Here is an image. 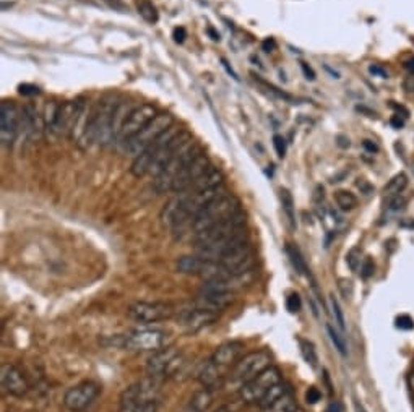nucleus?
I'll return each instance as SVG.
<instances>
[{"mask_svg":"<svg viewBox=\"0 0 414 412\" xmlns=\"http://www.w3.org/2000/svg\"><path fill=\"white\" fill-rule=\"evenodd\" d=\"M408 383H410V388L414 391V372H411L410 377H408Z\"/></svg>","mask_w":414,"mask_h":412,"instance_id":"obj_54","label":"nucleus"},{"mask_svg":"<svg viewBox=\"0 0 414 412\" xmlns=\"http://www.w3.org/2000/svg\"><path fill=\"white\" fill-rule=\"evenodd\" d=\"M396 326L401 328V330H411V328L414 326V321L408 315H401L396 319Z\"/></svg>","mask_w":414,"mask_h":412,"instance_id":"obj_40","label":"nucleus"},{"mask_svg":"<svg viewBox=\"0 0 414 412\" xmlns=\"http://www.w3.org/2000/svg\"><path fill=\"white\" fill-rule=\"evenodd\" d=\"M180 320H182V325L189 328V330L198 331V330H202V328H205L217 321L218 314H213V311L195 307L193 310H187L185 314L180 316Z\"/></svg>","mask_w":414,"mask_h":412,"instance_id":"obj_21","label":"nucleus"},{"mask_svg":"<svg viewBox=\"0 0 414 412\" xmlns=\"http://www.w3.org/2000/svg\"><path fill=\"white\" fill-rule=\"evenodd\" d=\"M156 115H158L156 109H154L151 104L137 105V108L132 109L130 114L127 115V119L124 120L122 127H120V132L117 138H115V142L124 148L125 144L129 143L132 138H134L137 133L143 129V127H145L146 124H150Z\"/></svg>","mask_w":414,"mask_h":412,"instance_id":"obj_11","label":"nucleus"},{"mask_svg":"<svg viewBox=\"0 0 414 412\" xmlns=\"http://www.w3.org/2000/svg\"><path fill=\"white\" fill-rule=\"evenodd\" d=\"M203 153L202 148L193 142V138H189L182 147L174 153L173 158L169 159V163L164 166V169L159 172V174L154 177L153 181V188L154 192L158 193H166L173 190L174 181L178 179V176L185 168L187 164L190 163L193 158H197L198 154Z\"/></svg>","mask_w":414,"mask_h":412,"instance_id":"obj_6","label":"nucleus"},{"mask_svg":"<svg viewBox=\"0 0 414 412\" xmlns=\"http://www.w3.org/2000/svg\"><path fill=\"white\" fill-rule=\"evenodd\" d=\"M161 394V378L150 377L137 382L120 396L119 412H156Z\"/></svg>","mask_w":414,"mask_h":412,"instance_id":"obj_4","label":"nucleus"},{"mask_svg":"<svg viewBox=\"0 0 414 412\" xmlns=\"http://www.w3.org/2000/svg\"><path fill=\"white\" fill-rule=\"evenodd\" d=\"M405 205H406V200L401 197V195H396V197H393L390 200V210L391 211H400V210H403L405 208Z\"/></svg>","mask_w":414,"mask_h":412,"instance_id":"obj_39","label":"nucleus"},{"mask_svg":"<svg viewBox=\"0 0 414 412\" xmlns=\"http://www.w3.org/2000/svg\"><path fill=\"white\" fill-rule=\"evenodd\" d=\"M301 297L299 294H291V296L288 297V300H286V307H288V310L291 311V314H296V311L301 310Z\"/></svg>","mask_w":414,"mask_h":412,"instance_id":"obj_35","label":"nucleus"},{"mask_svg":"<svg viewBox=\"0 0 414 412\" xmlns=\"http://www.w3.org/2000/svg\"><path fill=\"white\" fill-rule=\"evenodd\" d=\"M212 403H213L212 388H203L187 401V404L182 408L180 412H207Z\"/></svg>","mask_w":414,"mask_h":412,"instance_id":"obj_22","label":"nucleus"},{"mask_svg":"<svg viewBox=\"0 0 414 412\" xmlns=\"http://www.w3.org/2000/svg\"><path fill=\"white\" fill-rule=\"evenodd\" d=\"M273 147H275V151L276 154L280 156V158H284L286 154V140L281 135H275L273 137Z\"/></svg>","mask_w":414,"mask_h":412,"instance_id":"obj_36","label":"nucleus"},{"mask_svg":"<svg viewBox=\"0 0 414 412\" xmlns=\"http://www.w3.org/2000/svg\"><path fill=\"white\" fill-rule=\"evenodd\" d=\"M209 168H212V164H209V159L207 158V154L200 153L197 158H193L184 169H182V172L178 176V179L174 181L173 192L178 193V192L185 190V188H189L192 183H195L198 179H200V177L205 174Z\"/></svg>","mask_w":414,"mask_h":412,"instance_id":"obj_17","label":"nucleus"},{"mask_svg":"<svg viewBox=\"0 0 414 412\" xmlns=\"http://www.w3.org/2000/svg\"><path fill=\"white\" fill-rule=\"evenodd\" d=\"M173 125H174L173 115L158 114L150 124H146L145 127H143V129L125 144V147L122 148L124 153L132 156V158H137L138 154L145 151V149L150 147L154 140H158V138L161 137L166 130H169Z\"/></svg>","mask_w":414,"mask_h":412,"instance_id":"obj_7","label":"nucleus"},{"mask_svg":"<svg viewBox=\"0 0 414 412\" xmlns=\"http://www.w3.org/2000/svg\"><path fill=\"white\" fill-rule=\"evenodd\" d=\"M21 110L10 99H4L0 104V138L2 144H12L20 132Z\"/></svg>","mask_w":414,"mask_h":412,"instance_id":"obj_15","label":"nucleus"},{"mask_svg":"<svg viewBox=\"0 0 414 412\" xmlns=\"http://www.w3.org/2000/svg\"><path fill=\"white\" fill-rule=\"evenodd\" d=\"M221 62H223V65H224V69H226V70H228V74H229L231 76H233V78H234V80H239V76H237V74H236V71H234L233 69H231V67H229V64H228V62H226V60H224V59H221Z\"/></svg>","mask_w":414,"mask_h":412,"instance_id":"obj_49","label":"nucleus"},{"mask_svg":"<svg viewBox=\"0 0 414 412\" xmlns=\"http://www.w3.org/2000/svg\"><path fill=\"white\" fill-rule=\"evenodd\" d=\"M335 202L338 205L340 210L343 211H351L355 210L357 206V198L355 193L347 192V190H338L335 193Z\"/></svg>","mask_w":414,"mask_h":412,"instance_id":"obj_29","label":"nucleus"},{"mask_svg":"<svg viewBox=\"0 0 414 412\" xmlns=\"http://www.w3.org/2000/svg\"><path fill=\"white\" fill-rule=\"evenodd\" d=\"M207 33H208L209 36H212L213 41H219V35H218V33H214V31H213V28H208Z\"/></svg>","mask_w":414,"mask_h":412,"instance_id":"obj_52","label":"nucleus"},{"mask_svg":"<svg viewBox=\"0 0 414 412\" xmlns=\"http://www.w3.org/2000/svg\"><path fill=\"white\" fill-rule=\"evenodd\" d=\"M280 200L281 206H283L284 214L288 216V221L291 222L292 227H296V213H294V200H292V195L286 188H281L280 190Z\"/></svg>","mask_w":414,"mask_h":412,"instance_id":"obj_28","label":"nucleus"},{"mask_svg":"<svg viewBox=\"0 0 414 412\" xmlns=\"http://www.w3.org/2000/svg\"><path fill=\"white\" fill-rule=\"evenodd\" d=\"M239 211H242L239 200H237L234 195L224 192L218 195L214 200H212V202L198 213L197 218L192 222V227L197 234H200L209 229V227L219 224V222L233 218V216L239 213Z\"/></svg>","mask_w":414,"mask_h":412,"instance_id":"obj_5","label":"nucleus"},{"mask_svg":"<svg viewBox=\"0 0 414 412\" xmlns=\"http://www.w3.org/2000/svg\"><path fill=\"white\" fill-rule=\"evenodd\" d=\"M374 271H375V265H374L372 258H369V257L364 258L362 265H361V275L364 277H369V276L374 275Z\"/></svg>","mask_w":414,"mask_h":412,"instance_id":"obj_37","label":"nucleus"},{"mask_svg":"<svg viewBox=\"0 0 414 412\" xmlns=\"http://www.w3.org/2000/svg\"><path fill=\"white\" fill-rule=\"evenodd\" d=\"M166 339H168V333L163 330H135L115 339L114 344L130 350H158L163 348Z\"/></svg>","mask_w":414,"mask_h":412,"instance_id":"obj_12","label":"nucleus"},{"mask_svg":"<svg viewBox=\"0 0 414 412\" xmlns=\"http://www.w3.org/2000/svg\"><path fill=\"white\" fill-rule=\"evenodd\" d=\"M281 382V372L276 367L270 365L267 370H263L260 375H257L253 380L246 383L244 387L239 388V398L246 404H258L267 391L276 383Z\"/></svg>","mask_w":414,"mask_h":412,"instance_id":"obj_9","label":"nucleus"},{"mask_svg":"<svg viewBox=\"0 0 414 412\" xmlns=\"http://www.w3.org/2000/svg\"><path fill=\"white\" fill-rule=\"evenodd\" d=\"M286 253H288V257L291 260L292 266H294V270L299 273V275H306L309 276V268L306 265V260H304L301 250L296 247V245L288 244L286 245Z\"/></svg>","mask_w":414,"mask_h":412,"instance_id":"obj_26","label":"nucleus"},{"mask_svg":"<svg viewBox=\"0 0 414 412\" xmlns=\"http://www.w3.org/2000/svg\"><path fill=\"white\" fill-rule=\"evenodd\" d=\"M174 311L173 305L166 302H137L130 305L127 314L132 320L148 325V323L169 320L174 315Z\"/></svg>","mask_w":414,"mask_h":412,"instance_id":"obj_14","label":"nucleus"},{"mask_svg":"<svg viewBox=\"0 0 414 412\" xmlns=\"http://www.w3.org/2000/svg\"><path fill=\"white\" fill-rule=\"evenodd\" d=\"M346 261H347V265H350V268L352 271H357L359 268H361L362 263H361V253H359V250L357 248L351 250V252L347 253Z\"/></svg>","mask_w":414,"mask_h":412,"instance_id":"obj_34","label":"nucleus"},{"mask_svg":"<svg viewBox=\"0 0 414 412\" xmlns=\"http://www.w3.org/2000/svg\"><path fill=\"white\" fill-rule=\"evenodd\" d=\"M190 133L180 130L173 125L169 130H166L158 140H154L145 151L140 153L132 163V174L135 177H143L151 174L156 177L164 169V166L169 163L174 153L189 140Z\"/></svg>","mask_w":414,"mask_h":412,"instance_id":"obj_1","label":"nucleus"},{"mask_svg":"<svg viewBox=\"0 0 414 412\" xmlns=\"http://www.w3.org/2000/svg\"><path fill=\"white\" fill-rule=\"evenodd\" d=\"M338 144L340 147H343V148H346V147H350V140H346V138H343V137H338Z\"/></svg>","mask_w":414,"mask_h":412,"instance_id":"obj_53","label":"nucleus"},{"mask_svg":"<svg viewBox=\"0 0 414 412\" xmlns=\"http://www.w3.org/2000/svg\"><path fill=\"white\" fill-rule=\"evenodd\" d=\"M408 187V176L405 172H400V174H396L393 179H391L389 183L385 185V195H389L390 198L396 197V195H401L403 190Z\"/></svg>","mask_w":414,"mask_h":412,"instance_id":"obj_27","label":"nucleus"},{"mask_svg":"<svg viewBox=\"0 0 414 412\" xmlns=\"http://www.w3.org/2000/svg\"><path fill=\"white\" fill-rule=\"evenodd\" d=\"M301 67H302V70H304V75H306V78L307 80H316V74H314V70L311 69V67H309L307 64H301Z\"/></svg>","mask_w":414,"mask_h":412,"instance_id":"obj_47","label":"nucleus"},{"mask_svg":"<svg viewBox=\"0 0 414 412\" xmlns=\"http://www.w3.org/2000/svg\"><path fill=\"white\" fill-rule=\"evenodd\" d=\"M75 101H65L59 104L57 113H55V120L51 132L55 137H70L71 129H74L75 120Z\"/></svg>","mask_w":414,"mask_h":412,"instance_id":"obj_20","label":"nucleus"},{"mask_svg":"<svg viewBox=\"0 0 414 412\" xmlns=\"http://www.w3.org/2000/svg\"><path fill=\"white\" fill-rule=\"evenodd\" d=\"M120 101L115 94H108L99 99L90 110V119H88L86 130L83 133L80 144L88 147L91 143L108 144L114 142L113 137V117L115 108Z\"/></svg>","mask_w":414,"mask_h":412,"instance_id":"obj_2","label":"nucleus"},{"mask_svg":"<svg viewBox=\"0 0 414 412\" xmlns=\"http://www.w3.org/2000/svg\"><path fill=\"white\" fill-rule=\"evenodd\" d=\"M369 71H371L372 75L380 76V78L389 76V74H386V70L384 69V67H380V65H371V67H369Z\"/></svg>","mask_w":414,"mask_h":412,"instance_id":"obj_44","label":"nucleus"},{"mask_svg":"<svg viewBox=\"0 0 414 412\" xmlns=\"http://www.w3.org/2000/svg\"><path fill=\"white\" fill-rule=\"evenodd\" d=\"M233 302H234V292L200 291V296H198L195 300V307L213 311V314H218V311L224 310Z\"/></svg>","mask_w":414,"mask_h":412,"instance_id":"obj_19","label":"nucleus"},{"mask_svg":"<svg viewBox=\"0 0 414 412\" xmlns=\"http://www.w3.org/2000/svg\"><path fill=\"white\" fill-rule=\"evenodd\" d=\"M289 391H292L291 389V387L289 385H286V383H283V382H280V383H276L275 387H272L268 389L267 391V394H265V396L258 401V408H260L262 411L263 409H267V408H270V406H272L273 403H276V401H278L280 398H283L284 394H288Z\"/></svg>","mask_w":414,"mask_h":412,"instance_id":"obj_23","label":"nucleus"},{"mask_svg":"<svg viewBox=\"0 0 414 412\" xmlns=\"http://www.w3.org/2000/svg\"><path fill=\"white\" fill-rule=\"evenodd\" d=\"M296 412H304V411H302V409H297V411H296Z\"/></svg>","mask_w":414,"mask_h":412,"instance_id":"obj_56","label":"nucleus"},{"mask_svg":"<svg viewBox=\"0 0 414 412\" xmlns=\"http://www.w3.org/2000/svg\"><path fill=\"white\" fill-rule=\"evenodd\" d=\"M57 108H59V104H55V103H49L46 105V113H44L42 119H44V125H46L47 130L52 129L54 120H55V113H57Z\"/></svg>","mask_w":414,"mask_h":412,"instance_id":"obj_32","label":"nucleus"},{"mask_svg":"<svg viewBox=\"0 0 414 412\" xmlns=\"http://www.w3.org/2000/svg\"><path fill=\"white\" fill-rule=\"evenodd\" d=\"M0 380H2V388L5 393L12 394V396H25L28 391V382L21 374L18 367L12 364H4L2 370H0Z\"/></svg>","mask_w":414,"mask_h":412,"instance_id":"obj_18","label":"nucleus"},{"mask_svg":"<svg viewBox=\"0 0 414 412\" xmlns=\"http://www.w3.org/2000/svg\"><path fill=\"white\" fill-rule=\"evenodd\" d=\"M330 305H331V314H333V316H335V323L341 328V330H345V316H343V311H341L340 304L336 302L335 297L330 299Z\"/></svg>","mask_w":414,"mask_h":412,"instance_id":"obj_33","label":"nucleus"},{"mask_svg":"<svg viewBox=\"0 0 414 412\" xmlns=\"http://www.w3.org/2000/svg\"><path fill=\"white\" fill-rule=\"evenodd\" d=\"M297 409V399L294 396V393L289 391L288 394H284L283 398H280L276 403H273L270 408L263 409V412H296Z\"/></svg>","mask_w":414,"mask_h":412,"instance_id":"obj_24","label":"nucleus"},{"mask_svg":"<svg viewBox=\"0 0 414 412\" xmlns=\"http://www.w3.org/2000/svg\"><path fill=\"white\" fill-rule=\"evenodd\" d=\"M173 38H174V41H176V42H178V44H182V42L185 41V38H187V30H185L184 26L174 28Z\"/></svg>","mask_w":414,"mask_h":412,"instance_id":"obj_43","label":"nucleus"},{"mask_svg":"<svg viewBox=\"0 0 414 412\" xmlns=\"http://www.w3.org/2000/svg\"><path fill=\"white\" fill-rule=\"evenodd\" d=\"M270 365H272V357L265 350H257V353L244 355V357L237 360L233 372H231V385L242 388L246 383L260 375L263 370H267Z\"/></svg>","mask_w":414,"mask_h":412,"instance_id":"obj_8","label":"nucleus"},{"mask_svg":"<svg viewBox=\"0 0 414 412\" xmlns=\"http://www.w3.org/2000/svg\"><path fill=\"white\" fill-rule=\"evenodd\" d=\"M18 93L23 94V96H35V94H40V88L30 85V83H23V85L18 86Z\"/></svg>","mask_w":414,"mask_h":412,"instance_id":"obj_38","label":"nucleus"},{"mask_svg":"<svg viewBox=\"0 0 414 412\" xmlns=\"http://www.w3.org/2000/svg\"><path fill=\"white\" fill-rule=\"evenodd\" d=\"M327 330H328V335H330V339H331V343L335 344V348L340 350V354H346V343H345V339H343V336L340 335L338 331H335L333 328H331L330 325L327 326Z\"/></svg>","mask_w":414,"mask_h":412,"instance_id":"obj_31","label":"nucleus"},{"mask_svg":"<svg viewBox=\"0 0 414 412\" xmlns=\"http://www.w3.org/2000/svg\"><path fill=\"white\" fill-rule=\"evenodd\" d=\"M99 387L93 382H83L70 388L64 396V406L71 412L85 411L98 398Z\"/></svg>","mask_w":414,"mask_h":412,"instance_id":"obj_16","label":"nucleus"},{"mask_svg":"<svg viewBox=\"0 0 414 412\" xmlns=\"http://www.w3.org/2000/svg\"><path fill=\"white\" fill-rule=\"evenodd\" d=\"M262 47H263V51H265V52H272V51H275V47H276L275 39H273V38L265 39V41L262 42Z\"/></svg>","mask_w":414,"mask_h":412,"instance_id":"obj_46","label":"nucleus"},{"mask_svg":"<svg viewBox=\"0 0 414 412\" xmlns=\"http://www.w3.org/2000/svg\"><path fill=\"white\" fill-rule=\"evenodd\" d=\"M253 261H255V252L251 242L246 241L239 245H236L233 250L223 255L218 263L229 273L231 276H242L248 275L253 268Z\"/></svg>","mask_w":414,"mask_h":412,"instance_id":"obj_10","label":"nucleus"},{"mask_svg":"<svg viewBox=\"0 0 414 412\" xmlns=\"http://www.w3.org/2000/svg\"><path fill=\"white\" fill-rule=\"evenodd\" d=\"M320 398H322V394H320V391H318V389H317L316 387H312V388H309V389H307V393H306L307 403L316 404V403H318Z\"/></svg>","mask_w":414,"mask_h":412,"instance_id":"obj_41","label":"nucleus"},{"mask_svg":"<svg viewBox=\"0 0 414 412\" xmlns=\"http://www.w3.org/2000/svg\"><path fill=\"white\" fill-rule=\"evenodd\" d=\"M242 349H244V344L233 341L226 343L214 350L212 357L202 365L200 372H198V380H200L202 385L205 388L219 385L228 377L231 367L237 364Z\"/></svg>","mask_w":414,"mask_h":412,"instance_id":"obj_3","label":"nucleus"},{"mask_svg":"<svg viewBox=\"0 0 414 412\" xmlns=\"http://www.w3.org/2000/svg\"><path fill=\"white\" fill-rule=\"evenodd\" d=\"M405 67H406V70L410 71L411 75H414V57H411L410 60H406V64H405Z\"/></svg>","mask_w":414,"mask_h":412,"instance_id":"obj_50","label":"nucleus"},{"mask_svg":"<svg viewBox=\"0 0 414 412\" xmlns=\"http://www.w3.org/2000/svg\"><path fill=\"white\" fill-rule=\"evenodd\" d=\"M391 125L396 127V129H400V127L403 125V120L400 119V115H395L393 119H391Z\"/></svg>","mask_w":414,"mask_h":412,"instance_id":"obj_51","label":"nucleus"},{"mask_svg":"<svg viewBox=\"0 0 414 412\" xmlns=\"http://www.w3.org/2000/svg\"><path fill=\"white\" fill-rule=\"evenodd\" d=\"M137 12L146 23L156 25L159 20L158 8L150 2V0H137Z\"/></svg>","mask_w":414,"mask_h":412,"instance_id":"obj_25","label":"nucleus"},{"mask_svg":"<svg viewBox=\"0 0 414 412\" xmlns=\"http://www.w3.org/2000/svg\"><path fill=\"white\" fill-rule=\"evenodd\" d=\"M364 148H366L367 151H371V153H375V151H377V149H379V148H377V144L372 143L371 140H364Z\"/></svg>","mask_w":414,"mask_h":412,"instance_id":"obj_48","label":"nucleus"},{"mask_svg":"<svg viewBox=\"0 0 414 412\" xmlns=\"http://www.w3.org/2000/svg\"><path fill=\"white\" fill-rule=\"evenodd\" d=\"M110 8L119 10V12H125V5L122 4V0H104Z\"/></svg>","mask_w":414,"mask_h":412,"instance_id":"obj_45","label":"nucleus"},{"mask_svg":"<svg viewBox=\"0 0 414 412\" xmlns=\"http://www.w3.org/2000/svg\"><path fill=\"white\" fill-rule=\"evenodd\" d=\"M338 287H340L341 294H343V296H345L346 299H350V297L352 296V284H351V281H347V280H340Z\"/></svg>","mask_w":414,"mask_h":412,"instance_id":"obj_42","label":"nucleus"},{"mask_svg":"<svg viewBox=\"0 0 414 412\" xmlns=\"http://www.w3.org/2000/svg\"><path fill=\"white\" fill-rule=\"evenodd\" d=\"M214 412H233V409H231L229 406H221V408H218Z\"/></svg>","mask_w":414,"mask_h":412,"instance_id":"obj_55","label":"nucleus"},{"mask_svg":"<svg viewBox=\"0 0 414 412\" xmlns=\"http://www.w3.org/2000/svg\"><path fill=\"white\" fill-rule=\"evenodd\" d=\"M182 364H184V359H182V354L178 349L173 346L158 349L148 360L146 374L150 377L164 378L173 375L176 370H179Z\"/></svg>","mask_w":414,"mask_h":412,"instance_id":"obj_13","label":"nucleus"},{"mask_svg":"<svg viewBox=\"0 0 414 412\" xmlns=\"http://www.w3.org/2000/svg\"><path fill=\"white\" fill-rule=\"evenodd\" d=\"M299 344H301L302 357L306 359L307 364H311V367H314V369H316V367H317V362H318V357H317L316 349H314V344H312V343H309V341H306V339H301Z\"/></svg>","mask_w":414,"mask_h":412,"instance_id":"obj_30","label":"nucleus"}]
</instances>
